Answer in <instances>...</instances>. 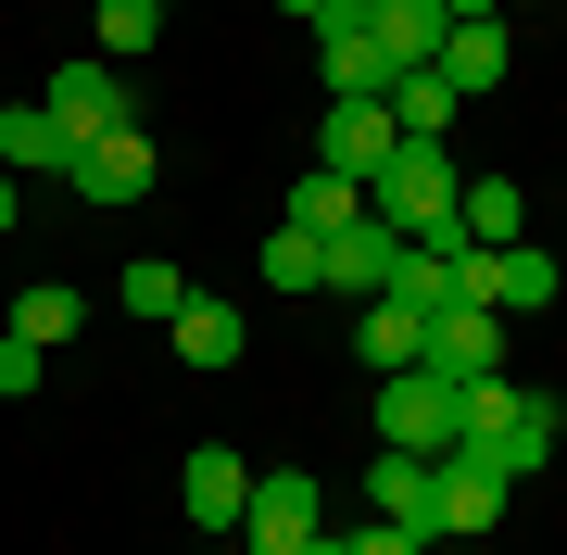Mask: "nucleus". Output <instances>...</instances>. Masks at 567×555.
Returning <instances> with one entry per match:
<instances>
[{"label":"nucleus","instance_id":"24","mask_svg":"<svg viewBox=\"0 0 567 555\" xmlns=\"http://www.w3.org/2000/svg\"><path fill=\"white\" fill-rule=\"evenodd\" d=\"M391 126H404V140H442V126H454V89L442 76H391Z\"/></svg>","mask_w":567,"mask_h":555},{"label":"nucleus","instance_id":"19","mask_svg":"<svg viewBox=\"0 0 567 555\" xmlns=\"http://www.w3.org/2000/svg\"><path fill=\"white\" fill-rule=\"evenodd\" d=\"M454 227H466V240H529L517 177H466V189H454Z\"/></svg>","mask_w":567,"mask_h":555},{"label":"nucleus","instance_id":"9","mask_svg":"<svg viewBox=\"0 0 567 555\" xmlns=\"http://www.w3.org/2000/svg\"><path fill=\"white\" fill-rule=\"evenodd\" d=\"M505 493H517V480H505V454H492V442H454V454H442V531H454V543L505 531Z\"/></svg>","mask_w":567,"mask_h":555},{"label":"nucleus","instance_id":"5","mask_svg":"<svg viewBox=\"0 0 567 555\" xmlns=\"http://www.w3.org/2000/svg\"><path fill=\"white\" fill-rule=\"evenodd\" d=\"M416 367H442V379H505V316L466 304V290L429 304V316H416Z\"/></svg>","mask_w":567,"mask_h":555},{"label":"nucleus","instance_id":"25","mask_svg":"<svg viewBox=\"0 0 567 555\" xmlns=\"http://www.w3.org/2000/svg\"><path fill=\"white\" fill-rule=\"evenodd\" d=\"M328 266H316V227H278V240H265V290H290V304H303Z\"/></svg>","mask_w":567,"mask_h":555},{"label":"nucleus","instance_id":"31","mask_svg":"<svg viewBox=\"0 0 567 555\" xmlns=\"http://www.w3.org/2000/svg\"><path fill=\"white\" fill-rule=\"evenodd\" d=\"M278 13H290V25H316V13H328V0H278Z\"/></svg>","mask_w":567,"mask_h":555},{"label":"nucleus","instance_id":"10","mask_svg":"<svg viewBox=\"0 0 567 555\" xmlns=\"http://www.w3.org/2000/svg\"><path fill=\"white\" fill-rule=\"evenodd\" d=\"M365 517H391V531L442 543V467H429V454H391V442H379V467H365Z\"/></svg>","mask_w":567,"mask_h":555},{"label":"nucleus","instance_id":"6","mask_svg":"<svg viewBox=\"0 0 567 555\" xmlns=\"http://www.w3.org/2000/svg\"><path fill=\"white\" fill-rule=\"evenodd\" d=\"M39 102H51V126H63L76 152H89V140H114V126H140V89H126L102 51H89V63H63V76L39 89Z\"/></svg>","mask_w":567,"mask_h":555},{"label":"nucleus","instance_id":"7","mask_svg":"<svg viewBox=\"0 0 567 555\" xmlns=\"http://www.w3.org/2000/svg\"><path fill=\"white\" fill-rule=\"evenodd\" d=\"M328 531V493H316V480L303 467H252V517H240V543L252 555H303Z\"/></svg>","mask_w":567,"mask_h":555},{"label":"nucleus","instance_id":"2","mask_svg":"<svg viewBox=\"0 0 567 555\" xmlns=\"http://www.w3.org/2000/svg\"><path fill=\"white\" fill-rule=\"evenodd\" d=\"M454 189H466V165L442 140H391V165L365 177V215H379L391 240H429V227H454Z\"/></svg>","mask_w":567,"mask_h":555},{"label":"nucleus","instance_id":"11","mask_svg":"<svg viewBox=\"0 0 567 555\" xmlns=\"http://www.w3.org/2000/svg\"><path fill=\"white\" fill-rule=\"evenodd\" d=\"M391 140H404V126H391V102H328V114H316V165L353 177V189L391 165Z\"/></svg>","mask_w":567,"mask_h":555},{"label":"nucleus","instance_id":"14","mask_svg":"<svg viewBox=\"0 0 567 555\" xmlns=\"http://www.w3.org/2000/svg\"><path fill=\"white\" fill-rule=\"evenodd\" d=\"M316 63H328V102H391V76H404L365 25H316Z\"/></svg>","mask_w":567,"mask_h":555},{"label":"nucleus","instance_id":"32","mask_svg":"<svg viewBox=\"0 0 567 555\" xmlns=\"http://www.w3.org/2000/svg\"><path fill=\"white\" fill-rule=\"evenodd\" d=\"M0 240H13V177H0Z\"/></svg>","mask_w":567,"mask_h":555},{"label":"nucleus","instance_id":"27","mask_svg":"<svg viewBox=\"0 0 567 555\" xmlns=\"http://www.w3.org/2000/svg\"><path fill=\"white\" fill-rule=\"evenodd\" d=\"M51 379V353L39 341H13V329H0V404H25V391H39Z\"/></svg>","mask_w":567,"mask_h":555},{"label":"nucleus","instance_id":"29","mask_svg":"<svg viewBox=\"0 0 567 555\" xmlns=\"http://www.w3.org/2000/svg\"><path fill=\"white\" fill-rule=\"evenodd\" d=\"M316 25H379V0H328V13Z\"/></svg>","mask_w":567,"mask_h":555},{"label":"nucleus","instance_id":"12","mask_svg":"<svg viewBox=\"0 0 567 555\" xmlns=\"http://www.w3.org/2000/svg\"><path fill=\"white\" fill-rule=\"evenodd\" d=\"M316 290H365V304H379V290H391V266H404V240H391V227L379 215H353V227H328V240H316Z\"/></svg>","mask_w":567,"mask_h":555},{"label":"nucleus","instance_id":"8","mask_svg":"<svg viewBox=\"0 0 567 555\" xmlns=\"http://www.w3.org/2000/svg\"><path fill=\"white\" fill-rule=\"evenodd\" d=\"M152 140L140 126H114V140H89V152H63V189H76V203H102V215H126V203H152Z\"/></svg>","mask_w":567,"mask_h":555},{"label":"nucleus","instance_id":"18","mask_svg":"<svg viewBox=\"0 0 567 555\" xmlns=\"http://www.w3.org/2000/svg\"><path fill=\"white\" fill-rule=\"evenodd\" d=\"M63 126H51V102H0V177H63Z\"/></svg>","mask_w":567,"mask_h":555},{"label":"nucleus","instance_id":"23","mask_svg":"<svg viewBox=\"0 0 567 555\" xmlns=\"http://www.w3.org/2000/svg\"><path fill=\"white\" fill-rule=\"evenodd\" d=\"M76 316H89V304H76V290H63V278H39V290H13V341H39V353H51L63 329H76Z\"/></svg>","mask_w":567,"mask_h":555},{"label":"nucleus","instance_id":"4","mask_svg":"<svg viewBox=\"0 0 567 555\" xmlns=\"http://www.w3.org/2000/svg\"><path fill=\"white\" fill-rule=\"evenodd\" d=\"M454 290H466V304H492V316H543L555 290H567V266H555L543 240H480V253L454 266Z\"/></svg>","mask_w":567,"mask_h":555},{"label":"nucleus","instance_id":"22","mask_svg":"<svg viewBox=\"0 0 567 555\" xmlns=\"http://www.w3.org/2000/svg\"><path fill=\"white\" fill-rule=\"evenodd\" d=\"M114 304H126V316H152V329H164V316L189 304V278L164 266V253H140V266H114Z\"/></svg>","mask_w":567,"mask_h":555},{"label":"nucleus","instance_id":"3","mask_svg":"<svg viewBox=\"0 0 567 555\" xmlns=\"http://www.w3.org/2000/svg\"><path fill=\"white\" fill-rule=\"evenodd\" d=\"M379 442L391 454H442L466 442V379H442V367H404V379H379Z\"/></svg>","mask_w":567,"mask_h":555},{"label":"nucleus","instance_id":"30","mask_svg":"<svg viewBox=\"0 0 567 555\" xmlns=\"http://www.w3.org/2000/svg\"><path fill=\"white\" fill-rule=\"evenodd\" d=\"M303 555H353V531H316V543H303Z\"/></svg>","mask_w":567,"mask_h":555},{"label":"nucleus","instance_id":"15","mask_svg":"<svg viewBox=\"0 0 567 555\" xmlns=\"http://www.w3.org/2000/svg\"><path fill=\"white\" fill-rule=\"evenodd\" d=\"M164 341H177L189 367H240V353H252V316H240V304H203V290H189V304L164 316Z\"/></svg>","mask_w":567,"mask_h":555},{"label":"nucleus","instance_id":"13","mask_svg":"<svg viewBox=\"0 0 567 555\" xmlns=\"http://www.w3.org/2000/svg\"><path fill=\"white\" fill-rule=\"evenodd\" d=\"M177 505H189V531H240V517H252V467H240L227 442H203V454L177 467Z\"/></svg>","mask_w":567,"mask_h":555},{"label":"nucleus","instance_id":"1","mask_svg":"<svg viewBox=\"0 0 567 555\" xmlns=\"http://www.w3.org/2000/svg\"><path fill=\"white\" fill-rule=\"evenodd\" d=\"M555 430H567L555 391H529V379H466V442L505 454V480H543V467H555Z\"/></svg>","mask_w":567,"mask_h":555},{"label":"nucleus","instance_id":"20","mask_svg":"<svg viewBox=\"0 0 567 555\" xmlns=\"http://www.w3.org/2000/svg\"><path fill=\"white\" fill-rule=\"evenodd\" d=\"M353 353H365L379 379H404V367H416V304H391V290H379V304H365V329H353Z\"/></svg>","mask_w":567,"mask_h":555},{"label":"nucleus","instance_id":"16","mask_svg":"<svg viewBox=\"0 0 567 555\" xmlns=\"http://www.w3.org/2000/svg\"><path fill=\"white\" fill-rule=\"evenodd\" d=\"M429 76H442L454 102H480V89H505V13H480V25H454V39H442V63H429Z\"/></svg>","mask_w":567,"mask_h":555},{"label":"nucleus","instance_id":"28","mask_svg":"<svg viewBox=\"0 0 567 555\" xmlns=\"http://www.w3.org/2000/svg\"><path fill=\"white\" fill-rule=\"evenodd\" d=\"M353 555H429L416 531H391V517H365V531H353Z\"/></svg>","mask_w":567,"mask_h":555},{"label":"nucleus","instance_id":"17","mask_svg":"<svg viewBox=\"0 0 567 555\" xmlns=\"http://www.w3.org/2000/svg\"><path fill=\"white\" fill-rule=\"evenodd\" d=\"M365 39L404 63V76H429V63H442V39H454V13H442V0H379V25H365Z\"/></svg>","mask_w":567,"mask_h":555},{"label":"nucleus","instance_id":"33","mask_svg":"<svg viewBox=\"0 0 567 555\" xmlns=\"http://www.w3.org/2000/svg\"><path fill=\"white\" fill-rule=\"evenodd\" d=\"M492 13H517V0H492Z\"/></svg>","mask_w":567,"mask_h":555},{"label":"nucleus","instance_id":"26","mask_svg":"<svg viewBox=\"0 0 567 555\" xmlns=\"http://www.w3.org/2000/svg\"><path fill=\"white\" fill-rule=\"evenodd\" d=\"M164 39V13H152V0H102V63H140Z\"/></svg>","mask_w":567,"mask_h":555},{"label":"nucleus","instance_id":"21","mask_svg":"<svg viewBox=\"0 0 567 555\" xmlns=\"http://www.w3.org/2000/svg\"><path fill=\"white\" fill-rule=\"evenodd\" d=\"M353 215H365V189H353V177H328V165L290 177V227H316V240H328V227H353Z\"/></svg>","mask_w":567,"mask_h":555}]
</instances>
